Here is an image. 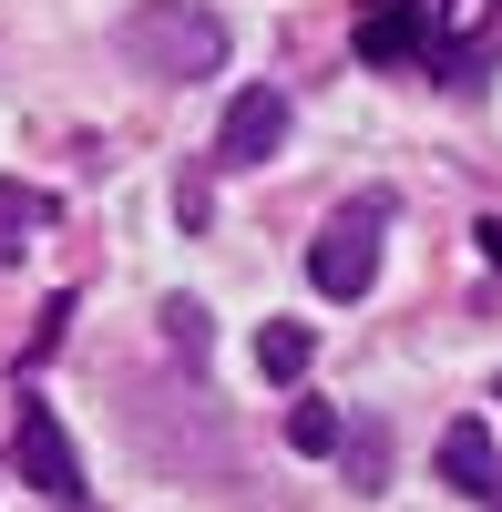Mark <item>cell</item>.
<instances>
[{
	"instance_id": "obj_1",
	"label": "cell",
	"mask_w": 502,
	"mask_h": 512,
	"mask_svg": "<svg viewBox=\"0 0 502 512\" xmlns=\"http://www.w3.org/2000/svg\"><path fill=\"white\" fill-rule=\"evenodd\" d=\"M123 62L154 72V82H216L226 72V21L205 11V0H144V11H123Z\"/></svg>"
},
{
	"instance_id": "obj_2",
	"label": "cell",
	"mask_w": 502,
	"mask_h": 512,
	"mask_svg": "<svg viewBox=\"0 0 502 512\" xmlns=\"http://www.w3.org/2000/svg\"><path fill=\"white\" fill-rule=\"evenodd\" d=\"M380 226H390V195H359V205H339V216L318 226V246H308V287L318 297H369L380 287Z\"/></svg>"
},
{
	"instance_id": "obj_3",
	"label": "cell",
	"mask_w": 502,
	"mask_h": 512,
	"mask_svg": "<svg viewBox=\"0 0 502 512\" xmlns=\"http://www.w3.org/2000/svg\"><path fill=\"white\" fill-rule=\"evenodd\" d=\"M11 461H21V482L41 492V502H62V512H82L93 492H82V451H72V431L41 400H21V420H11Z\"/></svg>"
},
{
	"instance_id": "obj_4",
	"label": "cell",
	"mask_w": 502,
	"mask_h": 512,
	"mask_svg": "<svg viewBox=\"0 0 502 512\" xmlns=\"http://www.w3.org/2000/svg\"><path fill=\"white\" fill-rule=\"evenodd\" d=\"M359 62L369 72H400V62H421L431 52V0H359Z\"/></svg>"
},
{
	"instance_id": "obj_5",
	"label": "cell",
	"mask_w": 502,
	"mask_h": 512,
	"mask_svg": "<svg viewBox=\"0 0 502 512\" xmlns=\"http://www.w3.org/2000/svg\"><path fill=\"white\" fill-rule=\"evenodd\" d=\"M287 144V93H277V82H246V93L226 103V123H216V154L226 164H267Z\"/></svg>"
},
{
	"instance_id": "obj_6",
	"label": "cell",
	"mask_w": 502,
	"mask_h": 512,
	"mask_svg": "<svg viewBox=\"0 0 502 512\" xmlns=\"http://www.w3.org/2000/svg\"><path fill=\"white\" fill-rule=\"evenodd\" d=\"M441 482H451V492H472V502L502 492V441L482 431V420H451V431H441Z\"/></svg>"
},
{
	"instance_id": "obj_7",
	"label": "cell",
	"mask_w": 502,
	"mask_h": 512,
	"mask_svg": "<svg viewBox=\"0 0 502 512\" xmlns=\"http://www.w3.org/2000/svg\"><path fill=\"white\" fill-rule=\"evenodd\" d=\"M308 359H318V328H298V318H267V328H257V369L277 379V390H298Z\"/></svg>"
},
{
	"instance_id": "obj_8",
	"label": "cell",
	"mask_w": 502,
	"mask_h": 512,
	"mask_svg": "<svg viewBox=\"0 0 502 512\" xmlns=\"http://www.w3.org/2000/svg\"><path fill=\"white\" fill-rule=\"evenodd\" d=\"M41 226H52V195L0 175V267H11V256H31V236H41Z\"/></svg>"
},
{
	"instance_id": "obj_9",
	"label": "cell",
	"mask_w": 502,
	"mask_h": 512,
	"mask_svg": "<svg viewBox=\"0 0 502 512\" xmlns=\"http://www.w3.org/2000/svg\"><path fill=\"white\" fill-rule=\"evenodd\" d=\"M287 441H298L308 461H328V451H339V441H349V420H339V410H328V400H298V410H287Z\"/></svg>"
},
{
	"instance_id": "obj_10",
	"label": "cell",
	"mask_w": 502,
	"mask_h": 512,
	"mask_svg": "<svg viewBox=\"0 0 502 512\" xmlns=\"http://www.w3.org/2000/svg\"><path fill=\"white\" fill-rule=\"evenodd\" d=\"M164 338H175V359H205V338H216V328H205L195 297H164Z\"/></svg>"
},
{
	"instance_id": "obj_11",
	"label": "cell",
	"mask_w": 502,
	"mask_h": 512,
	"mask_svg": "<svg viewBox=\"0 0 502 512\" xmlns=\"http://www.w3.org/2000/svg\"><path fill=\"white\" fill-rule=\"evenodd\" d=\"M339 451H349V472H359V482H380V472H390V451H380V431H349Z\"/></svg>"
},
{
	"instance_id": "obj_12",
	"label": "cell",
	"mask_w": 502,
	"mask_h": 512,
	"mask_svg": "<svg viewBox=\"0 0 502 512\" xmlns=\"http://www.w3.org/2000/svg\"><path fill=\"white\" fill-rule=\"evenodd\" d=\"M472 246H482L492 267H502V216H482V226H472Z\"/></svg>"
},
{
	"instance_id": "obj_13",
	"label": "cell",
	"mask_w": 502,
	"mask_h": 512,
	"mask_svg": "<svg viewBox=\"0 0 502 512\" xmlns=\"http://www.w3.org/2000/svg\"><path fill=\"white\" fill-rule=\"evenodd\" d=\"M492 400H502V379H492Z\"/></svg>"
}]
</instances>
